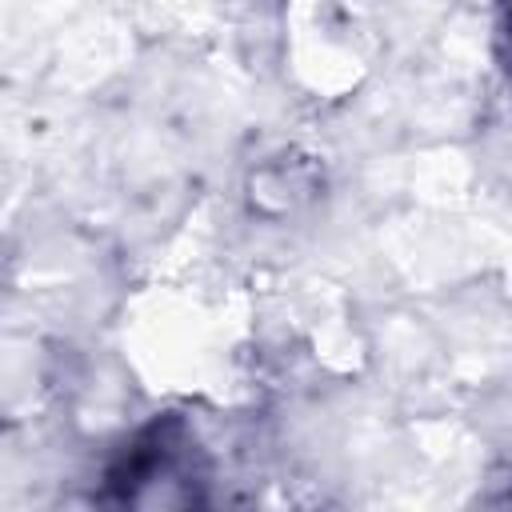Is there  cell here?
Listing matches in <instances>:
<instances>
[{"mask_svg":"<svg viewBox=\"0 0 512 512\" xmlns=\"http://www.w3.org/2000/svg\"><path fill=\"white\" fill-rule=\"evenodd\" d=\"M496 44H500V60L512 76V0H500V24H496Z\"/></svg>","mask_w":512,"mask_h":512,"instance_id":"obj_1","label":"cell"}]
</instances>
